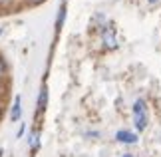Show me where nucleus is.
Segmentation results:
<instances>
[{
    "label": "nucleus",
    "mask_w": 161,
    "mask_h": 157,
    "mask_svg": "<svg viewBox=\"0 0 161 157\" xmlns=\"http://www.w3.org/2000/svg\"><path fill=\"white\" fill-rule=\"evenodd\" d=\"M115 139L119 143H135V141H137V135L131 133V131L123 129V131H117V133H115Z\"/></svg>",
    "instance_id": "2"
},
{
    "label": "nucleus",
    "mask_w": 161,
    "mask_h": 157,
    "mask_svg": "<svg viewBox=\"0 0 161 157\" xmlns=\"http://www.w3.org/2000/svg\"><path fill=\"white\" fill-rule=\"evenodd\" d=\"M103 42H106V46H109V48H115L117 46V42H115V36H114V30H108V26H106V30H103Z\"/></svg>",
    "instance_id": "4"
},
{
    "label": "nucleus",
    "mask_w": 161,
    "mask_h": 157,
    "mask_svg": "<svg viewBox=\"0 0 161 157\" xmlns=\"http://www.w3.org/2000/svg\"><path fill=\"white\" fill-rule=\"evenodd\" d=\"M6 72V64H4V62L2 60H0V76H2V74Z\"/></svg>",
    "instance_id": "7"
},
{
    "label": "nucleus",
    "mask_w": 161,
    "mask_h": 157,
    "mask_svg": "<svg viewBox=\"0 0 161 157\" xmlns=\"http://www.w3.org/2000/svg\"><path fill=\"white\" fill-rule=\"evenodd\" d=\"M20 115H22L20 96H16V99H14V108H12V111H10V119H12V121H18V119H20Z\"/></svg>",
    "instance_id": "3"
},
{
    "label": "nucleus",
    "mask_w": 161,
    "mask_h": 157,
    "mask_svg": "<svg viewBox=\"0 0 161 157\" xmlns=\"http://www.w3.org/2000/svg\"><path fill=\"white\" fill-rule=\"evenodd\" d=\"M46 98H48V92L46 90H42L40 92V98H38V111H36V114H42V109H44V105H46Z\"/></svg>",
    "instance_id": "5"
},
{
    "label": "nucleus",
    "mask_w": 161,
    "mask_h": 157,
    "mask_svg": "<svg viewBox=\"0 0 161 157\" xmlns=\"http://www.w3.org/2000/svg\"><path fill=\"white\" fill-rule=\"evenodd\" d=\"M133 123L139 131H143L147 127V105L143 99H137L133 104Z\"/></svg>",
    "instance_id": "1"
},
{
    "label": "nucleus",
    "mask_w": 161,
    "mask_h": 157,
    "mask_svg": "<svg viewBox=\"0 0 161 157\" xmlns=\"http://www.w3.org/2000/svg\"><path fill=\"white\" fill-rule=\"evenodd\" d=\"M30 145H32V149L38 147V133H32V135H30Z\"/></svg>",
    "instance_id": "6"
},
{
    "label": "nucleus",
    "mask_w": 161,
    "mask_h": 157,
    "mask_svg": "<svg viewBox=\"0 0 161 157\" xmlns=\"http://www.w3.org/2000/svg\"><path fill=\"white\" fill-rule=\"evenodd\" d=\"M149 2H151V4H153V2H159V0H149Z\"/></svg>",
    "instance_id": "9"
},
{
    "label": "nucleus",
    "mask_w": 161,
    "mask_h": 157,
    "mask_svg": "<svg viewBox=\"0 0 161 157\" xmlns=\"http://www.w3.org/2000/svg\"><path fill=\"white\" fill-rule=\"evenodd\" d=\"M123 157H133V155H131V153H125V155H123Z\"/></svg>",
    "instance_id": "8"
},
{
    "label": "nucleus",
    "mask_w": 161,
    "mask_h": 157,
    "mask_svg": "<svg viewBox=\"0 0 161 157\" xmlns=\"http://www.w3.org/2000/svg\"><path fill=\"white\" fill-rule=\"evenodd\" d=\"M0 34H2V30H0Z\"/></svg>",
    "instance_id": "11"
},
{
    "label": "nucleus",
    "mask_w": 161,
    "mask_h": 157,
    "mask_svg": "<svg viewBox=\"0 0 161 157\" xmlns=\"http://www.w3.org/2000/svg\"><path fill=\"white\" fill-rule=\"evenodd\" d=\"M32 2H40V0H32Z\"/></svg>",
    "instance_id": "10"
}]
</instances>
